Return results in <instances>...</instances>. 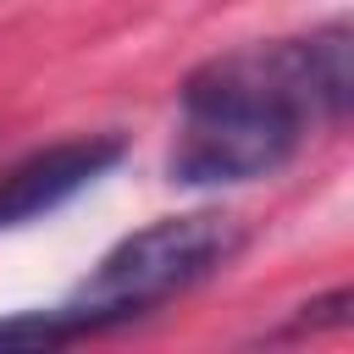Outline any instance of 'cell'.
<instances>
[{
  "label": "cell",
  "instance_id": "277c9868",
  "mask_svg": "<svg viewBox=\"0 0 354 354\" xmlns=\"http://www.w3.org/2000/svg\"><path fill=\"white\" fill-rule=\"evenodd\" d=\"M348 304H354V293H348V288H332V293H321V299L299 304V315H293L282 332H271V337H299V332H343V326H348Z\"/></svg>",
  "mask_w": 354,
  "mask_h": 354
},
{
  "label": "cell",
  "instance_id": "6da1fadb",
  "mask_svg": "<svg viewBox=\"0 0 354 354\" xmlns=\"http://www.w3.org/2000/svg\"><path fill=\"white\" fill-rule=\"evenodd\" d=\"M354 100L348 22L299 39L221 50L183 77V122L166 155L177 188H227L282 171L310 127H332Z\"/></svg>",
  "mask_w": 354,
  "mask_h": 354
},
{
  "label": "cell",
  "instance_id": "3957f363",
  "mask_svg": "<svg viewBox=\"0 0 354 354\" xmlns=\"http://www.w3.org/2000/svg\"><path fill=\"white\" fill-rule=\"evenodd\" d=\"M116 160H122V138H111V133L61 138V144H44V149L22 155L17 166L0 171V227H22V221H39V216L61 210L88 183H100Z\"/></svg>",
  "mask_w": 354,
  "mask_h": 354
},
{
  "label": "cell",
  "instance_id": "7a4b0ae2",
  "mask_svg": "<svg viewBox=\"0 0 354 354\" xmlns=\"http://www.w3.org/2000/svg\"><path fill=\"white\" fill-rule=\"evenodd\" d=\"M238 249H243V221L227 210L160 216V221L127 232L122 243H111L100 254V266L77 282V293L66 304L39 310L50 348L105 337L116 326L155 315L160 304H171V299L194 293L199 282H210L216 271H227L238 260Z\"/></svg>",
  "mask_w": 354,
  "mask_h": 354
}]
</instances>
